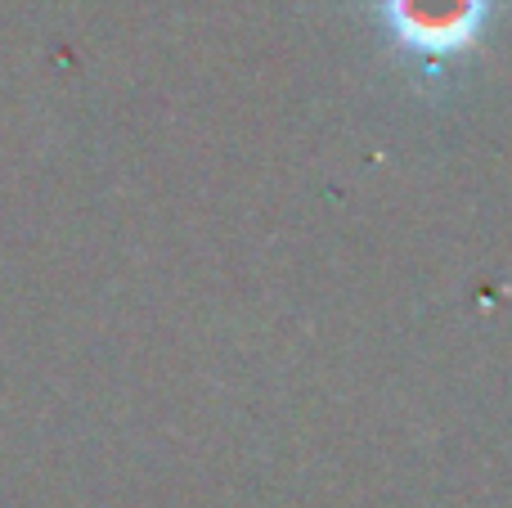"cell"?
<instances>
[{
  "mask_svg": "<svg viewBox=\"0 0 512 508\" xmlns=\"http://www.w3.org/2000/svg\"><path fill=\"white\" fill-rule=\"evenodd\" d=\"M486 14L490 0H382L391 36L423 59L468 50L486 27Z\"/></svg>",
  "mask_w": 512,
  "mask_h": 508,
  "instance_id": "1",
  "label": "cell"
}]
</instances>
